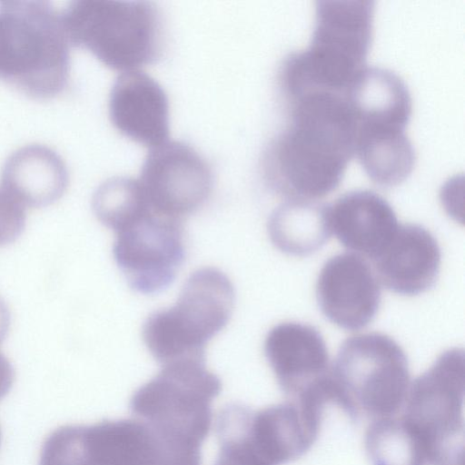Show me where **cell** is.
<instances>
[{"instance_id":"obj_1","label":"cell","mask_w":465,"mask_h":465,"mask_svg":"<svg viewBox=\"0 0 465 465\" xmlns=\"http://www.w3.org/2000/svg\"><path fill=\"white\" fill-rule=\"evenodd\" d=\"M289 104L288 126L263 153V175L287 200L314 201L341 183L355 153L356 122L344 94L313 92Z\"/></svg>"},{"instance_id":"obj_2","label":"cell","mask_w":465,"mask_h":465,"mask_svg":"<svg viewBox=\"0 0 465 465\" xmlns=\"http://www.w3.org/2000/svg\"><path fill=\"white\" fill-rule=\"evenodd\" d=\"M222 382L205 361H181L161 371L133 394L135 420L152 432L161 465H201V447L213 421L212 402Z\"/></svg>"},{"instance_id":"obj_3","label":"cell","mask_w":465,"mask_h":465,"mask_svg":"<svg viewBox=\"0 0 465 465\" xmlns=\"http://www.w3.org/2000/svg\"><path fill=\"white\" fill-rule=\"evenodd\" d=\"M374 2L317 1L309 46L288 54L279 71L287 101L313 92L345 94L365 67L373 33Z\"/></svg>"},{"instance_id":"obj_4","label":"cell","mask_w":465,"mask_h":465,"mask_svg":"<svg viewBox=\"0 0 465 465\" xmlns=\"http://www.w3.org/2000/svg\"><path fill=\"white\" fill-rule=\"evenodd\" d=\"M69 41L47 1L0 4V78L23 94L50 99L67 86Z\"/></svg>"},{"instance_id":"obj_5","label":"cell","mask_w":465,"mask_h":465,"mask_svg":"<svg viewBox=\"0 0 465 465\" xmlns=\"http://www.w3.org/2000/svg\"><path fill=\"white\" fill-rule=\"evenodd\" d=\"M61 19L69 44L111 69L136 70L162 54V19L152 2L73 1Z\"/></svg>"},{"instance_id":"obj_6","label":"cell","mask_w":465,"mask_h":465,"mask_svg":"<svg viewBox=\"0 0 465 465\" xmlns=\"http://www.w3.org/2000/svg\"><path fill=\"white\" fill-rule=\"evenodd\" d=\"M233 303L230 279L216 268L200 269L187 279L172 308L147 318L143 327L144 343L162 365L205 361L206 343L225 327Z\"/></svg>"},{"instance_id":"obj_7","label":"cell","mask_w":465,"mask_h":465,"mask_svg":"<svg viewBox=\"0 0 465 465\" xmlns=\"http://www.w3.org/2000/svg\"><path fill=\"white\" fill-rule=\"evenodd\" d=\"M465 358L460 348L440 355L411 384L401 418L425 464L464 465Z\"/></svg>"},{"instance_id":"obj_8","label":"cell","mask_w":465,"mask_h":465,"mask_svg":"<svg viewBox=\"0 0 465 465\" xmlns=\"http://www.w3.org/2000/svg\"><path fill=\"white\" fill-rule=\"evenodd\" d=\"M331 374L341 399V410L360 416L389 418L404 404L410 387L408 359L390 336L368 332L341 345Z\"/></svg>"},{"instance_id":"obj_9","label":"cell","mask_w":465,"mask_h":465,"mask_svg":"<svg viewBox=\"0 0 465 465\" xmlns=\"http://www.w3.org/2000/svg\"><path fill=\"white\" fill-rule=\"evenodd\" d=\"M159 446L137 420L67 425L43 444L39 465H160Z\"/></svg>"},{"instance_id":"obj_10","label":"cell","mask_w":465,"mask_h":465,"mask_svg":"<svg viewBox=\"0 0 465 465\" xmlns=\"http://www.w3.org/2000/svg\"><path fill=\"white\" fill-rule=\"evenodd\" d=\"M181 221L151 208L114 232V257L132 289L152 294L172 283L184 259Z\"/></svg>"},{"instance_id":"obj_11","label":"cell","mask_w":465,"mask_h":465,"mask_svg":"<svg viewBox=\"0 0 465 465\" xmlns=\"http://www.w3.org/2000/svg\"><path fill=\"white\" fill-rule=\"evenodd\" d=\"M152 208L182 220L209 198L213 172L201 154L179 141H166L151 148L138 179Z\"/></svg>"},{"instance_id":"obj_12","label":"cell","mask_w":465,"mask_h":465,"mask_svg":"<svg viewBox=\"0 0 465 465\" xmlns=\"http://www.w3.org/2000/svg\"><path fill=\"white\" fill-rule=\"evenodd\" d=\"M316 298L322 314L348 331L366 327L381 303V287L375 272L363 257L337 254L322 266L316 284Z\"/></svg>"},{"instance_id":"obj_13","label":"cell","mask_w":465,"mask_h":465,"mask_svg":"<svg viewBox=\"0 0 465 465\" xmlns=\"http://www.w3.org/2000/svg\"><path fill=\"white\" fill-rule=\"evenodd\" d=\"M264 354L290 401L331 371L322 334L305 323L286 322L272 328L265 338Z\"/></svg>"},{"instance_id":"obj_14","label":"cell","mask_w":465,"mask_h":465,"mask_svg":"<svg viewBox=\"0 0 465 465\" xmlns=\"http://www.w3.org/2000/svg\"><path fill=\"white\" fill-rule=\"evenodd\" d=\"M109 116L122 134L140 144L153 148L168 140L167 95L143 72H124L115 79L109 96Z\"/></svg>"},{"instance_id":"obj_15","label":"cell","mask_w":465,"mask_h":465,"mask_svg":"<svg viewBox=\"0 0 465 465\" xmlns=\"http://www.w3.org/2000/svg\"><path fill=\"white\" fill-rule=\"evenodd\" d=\"M441 253L433 235L419 224H400L396 232L371 260L380 283L401 295H417L436 282Z\"/></svg>"},{"instance_id":"obj_16","label":"cell","mask_w":465,"mask_h":465,"mask_svg":"<svg viewBox=\"0 0 465 465\" xmlns=\"http://www.w3.org/2000/svg\"><path fill=\"white\" fill-rule=\"evenodd\" d=\"M331 232L348 250L374 259L396 232L399 223L391 204L368 190L349 192L329 204Z\"/></svg>"},{"instance_id":"obj_17","label":"cell","mask_w":465,"mask_h":465,"mask_svg":"<svg viewBox=\"0 0 465 465\" xmlns=\"http://www.w3.org/2000/svg\"><path fill=\"white\" fill-rule=\"evenodd\" d=\"M322 419L299 403L287 401L252 411L249 436L256 450L272 465L293 461L316 440Z\"/></svg>"},{"instance_id":"obj_18","label":"cell","mask_w":465,"mask_h":465,"mask_svg":"<svg viewBox=\"0 0 465 465\" xmlns=\"http://www.w3.org/2000/svg\"><path fill=\"white\" fill-rule=\"evenodd\" d=\"M357 129L405 130L411 98L404 81L381 67L361 69L345 92Z\"/></svg>"},{"instance_id":"obj_19","label":"cell","mask_w":465,"mask_h":465,"mask_svg":"<svg viewBox=\"0 0 465 465\" xmlns=\"http://www.w3.org/2000/svg\"><path fill=\"white\" fill-rule=\"evenodd\" d=\"M2 187L24 206L40 208L59 200L69 183L67 167L53 149L29 144L13 153L1 174Z\"/></svg>"},{"instance_id":"obj_20","label":"cell","mask_w":465,"mask_h":465,"mask_svg":"<svg viewBox=\"0 0 465 465\" xmlns=\"http://www.w3.org/2000/svg\"><path fill=\"white\" fill-rule=\"evenodd\" d=\"M268 233L273 245L293 256L321 249L332 234L329 204L312 200H287L271 214Z\"/></svg>"},{"instance_id":"obj_21","label":"cell","mask_w":465,"mask_h":465,"mask_svg":"<svg viewBox=\"0 0 465 465\" xmlns=\"http://www.w3.org/2000/svg\"><path fill=\"white\" fill-rule=\"evenodd\" d=\"M355 153L369 178L382 187L401 184L415 163V151L405 130H358Z\"/></svg>"},{"instance_id":"obj_22","label":"cell","mask_w":465,"mask_h":465,"mask_svg":"<svg viewBox=\"0 0 465 465\" xmlns=\"http://www.w3.org/2000/svg\"><path fill=\"white\" fill-rule=\"evenodd\" d=\"M92 205L97 219L114 232L152 208L139 181L128 177L104 182L94 192Z\"/></svg>"},{"instance_id":"obj_23","label":"cell","mask_w":465,"mask_h":465,"mask_svg":"<svg viewBox=\"0 0 465 465\" xmlns=\"http://www.w3.org/2000/svg\"><path fill=\"white\" fill-rule=\"evenodd\" d=\"M372 465H425L422 452L401 419L374 420L365 437Z\"/></svg>"},{"instance_id":"obj_24","label":"cell","mask_w":465,"mask_h":465,"mask_svg":"<svg viewBox=\"0 0 465 465\" xmlns=\"http://www.w3.org/2000/svg\"><path fill=\"white\" fill-rule=\"evenodd\" d=\"M252 410L231 403L218 415L216 434L220 445L214 465H272L254 447L249 436Z\"/></svg>"},{"instance_id":"obj_25","label":"cell","mask_w":465,"mask_h":465,"mask_svg":"<svg viewBox=\"0 0 465 465\" xmlns=\"http://www.w3.org/2000/svg\"><path fill=\"white\" fill-rule=\"evenodd\" d=\"M26 221L25 206L0 187V246L15 242L23 232Z\"/></svg>"},{"instance_id":"obj_26","label":"cell","mask_w":465,"mask_h":465,"mask_svg":"<svg viewBox=\"0 0 465 465\" xmlns=\"http://www.w3.org/2000/svg\"><path fill=\"white\" fill-rule=\"evenodd\" d=\"M15 378V371L11 362L0 351V400L10 391Z\"/></svg>"},{"instance_id":"obj_27","label":"cell","mask_w":465,"mask_h":465,"mask_svg":"<svg viewBox=\"0 0 465 465\" xmlns=\"http://www.w3.org/2000/svg\"><path fill=\"white\" fill-rule=\"evenodd\" d=\"M10 326V312L0 298V343L5 340Z\"/></svg>"}]
</instances>
